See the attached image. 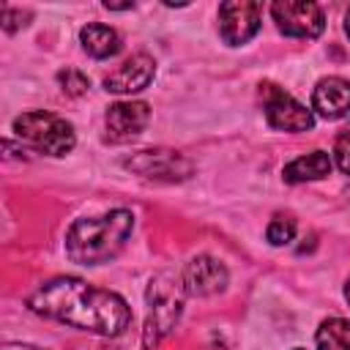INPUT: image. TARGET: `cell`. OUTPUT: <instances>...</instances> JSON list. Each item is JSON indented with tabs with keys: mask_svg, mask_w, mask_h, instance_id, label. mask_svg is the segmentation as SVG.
I'll return each mask as SVG.
<instances>
[{
	"mask_svg": "<svg viewBox=\"0 0 350 350\" xmlns=\"http://www.w3.org/2000/svg\"><path fill=\"white\" fill-rule=\"evenodd\" d=\"M317 350H350V320L345 317H328L320 323L314 334Z\"/></svg>",
	"mask_w": 350,
	"mask_h": 350,
	"instance_id": "obj_15",
	"label": "cell"
},
{
	"mask_svg": "<svg viewBox=\"0 0 350 350\" xmlns=\"http://www.w3.org/2000/svg\"><path fill=\"white\" fill-rule=\"evenodd\" d=\"M262 5L254 0H227L219 5V36L230 46L252 41L260 30Z\"/></svg>",
	"mask_w": 350,
	"mask_h": 350,
	"instance_id": "obj_8",
	"label": "cell"
},
{
	"mask_svg": "<svg viewBox=\"0 0 350 350\" xmlns=\"http://www.w3.org/2000/svg\"><path fill=\"white\" fill-rule=\"evenodd\" d=\"M57 82H60V90H63L66 96H71V98L85 96L88 88H90V79H88L82 71H77V68H66V71H60V74H57Z\"/></svg>",
	"mask_w": 350,
	"mask_h": 350,
	"instance_id": "obj_17",
	"label": "cell"
},
{
	"mask_svg": "<svg viewBox=\"0 0 350 350\" xmlns=\"http://www.w3.org/2000/svg\"><path fill=\"white\" fill-rule=\"evenodd\" d=\"M345 298H347V304H350V279L345 282Z\"/></svg>",
	"mask_w": 350,
	"mask_h": 350,
	"instance_id": "obj_22",
	"label": "cell"
},
{
	"mask_svg": "<svg viewBox=\"0 0 350 350\" xmlns=\"http://www.w3.org/2000/svg\"><path fill=\"white\" fill-rule=\"evenodd\" d=\"M331 167H334V161H331V156H328L325 150H312V153H306V156L293 159V161L282 170V178H284L287 183L320 180V178H325V175L331 172Z\"/></svg>",
	"mask_w": 350,
	"mask_h": 350,
	"instance_id": "obj_13",
	"label": "cell"
},
{
	"mask_svg": "<svg viewBox=\"0 0 350 350\" xmlns=\"http://www.w3.org/2000/svg\"><path fill=\"white\" fill-rule=\"evenodd\" d=\"M312 109L325 118L336 120L350 112V82L342 77H323L312 90Z\"/></svg>",
	"mask_w": 350,
	"mask_h": 350,
	"instance_id": "obj_12",
	"label": "cell"
},
{
	"mask_svg": "<svg viewBox=\"0 0 350 350\" xmlns=\"http://www.w3.org/2000/svg\"><path fill=\"white\" fill-rule=\"evenodd\" d=\"M148 120H150V107L145 101H115L104 115L107 137L112 142H126L142 134Z\"/></svg>",
	"mask_w": 350,
	"mask_h": 350,
	"instance_id": "obj_11",
	"label": "cell"
},
{
	"mask_svg": "<svg viewBox=\"0 0 350 350\" xmlns=\"http://www.w3.org/2000/svg\"><path fill=\"white\" fill-rule=\"evenodd\" d=\"M180 282H183L186 295L208 298V295H216V293H221L227 287L230 273H227L224 262H219L216 257L200 254V257L186 262V268L180 273Z\"/></svg>",
	"mask_w": 350,
	"mask_h": 350,
	"instance_id": "obj_9",
	"label": "cell"
},
{
	"mask_svg": "<svg viewBox=\"0 0 350 350\" xmlns=\"http://www.w3.org/2000/svg\"><path fill=\"white\" fill-rule=\"evenodd\" d=\"M262 88V112L271 129L276 131H309L314 126V112L306 109L301 101H295L290 93H284L279 85H260Z\"/></svg>",
	"mask_w": 350,
	"mask_h": 350,
	"instance_id": "obj_5",
	"label": "cell"
},
{
	"mask_svg": "<svg viewBox=\"0 0 350 350\" xmlns=\"http://www.w3.org/2000/svg\"><path fill=\"white\" fill-rule=\"evenodd\" d=\"M126 170H131L134 175L145 178V180H161V183H178L186 180L191 175V161L178 153V150H167V148H153V150H139L131 159L123 161Z\"/></svg>",
	"mask_w": 350,
	"mask_h": 350,
	"instance_id": "obj_6",
	"label": "cell"
},
{
	"mask_svg": "<svg viewBox=\"0 0 350 350\" xmlns=\"http://www.w3.org/2000/svg\"><path fill=\"white\" fill-rule=\"evenodd\" d=\"M271 16L279 33L290 38H317L325 27L323 8L309 0H276L271 5Z\"/></svg>",
	"mask_w": 350,
	"mask_h": 350,
	"instance_id": "obj_7",
	"label": "cell"
},
{
	"mask_svg": "<svg viewBox=\"0 0 350 350\" xmlns=\"http://www.w3.org/2000/svg\"><path fill=\"white\" fill-rule=\"evenodd\" d=\"M3 350H41V347H33V345H16V342H11V345H5Z\"/></svg>",
	"mask_w": 350,
	"mask_h": 350,
	"instance_id": "obj_20",
	"label": "cell"
},
{
	"mask_svg": "<svg viewBox=\"0 0 350 350\" xmlns=\"http://www.w3.org/2000/svg\"><path fill=\"white\" fill-rule=\"evenodd\" d=\"M183 282L175 279L172 273H159L150 279L145 301H148V314H145V325H142V345L145 350H153L156 345H161L172 328L178 325L180 314H183Z\"/></svg>",
	"mask_w": 350,
	"mask_h": 350,
	"instance_id": "obj_3",
	"label": "cell"
},
{
	"mask_svg": "<svg viewBox=\"0 0 350 350\" xmlns=\"http://www.w3.org/2000/svg\"><path fill=\"white\" fill-rule=\"evenodd\" d=\"M334 161L345 175H350V120L339 129V134L334 139Z\"/></svg>",
	"mask_w": 350,
	"mask_h": 350,
	"instance_id": "obj_18",
	"label": "cell"
},
{
	"mask_svg": "<svg viewBox=\"0 0 350 350\" xmlns=\"http://www.w3.org/2000/svg\"><path fill=\"white\" fill-rule=\"evenodd\" d=\"M293 350H304V347H293Z\"/></svg>",
	"mask_w": 350,
	"mask_h": 350,
	"instance_id": "obj_23",
	"label": "cell"
},
{
	"mask_svg": "<svg viewBox=\"0 0 350 350\" xmlns=\"http://www.w3.org/2000/svg\"><path fill=\"white\" fill-rule=\"evenodd\" d=\"M25 19H30L27 11H22V8H11V5L3 8V30H5V33H16L19 27H25V25H27Z\"/></svg>",
	"mask_w": 350,
	"mask_h": 350,
	"instance_id": "obj_19",
	"label": "cell"
},
{
	"mask_svg": "<svg viewBox=\"0 0 350 350\" xmlns=\"http://www.w3.org/2000/svg\"><path fill=\"white\" fill-rule=\"evenodd\" d=\"M79 44L96 60H104V57H112V55L120 52V36H118V30L109 27V25H98V22L85 25L79 30Z\"/></svg>",
	"mask_w": 350,
	"mask_h": 350,
	"instance_id": "obj_14",
	"label": "cell"
},
{
	"mask_svg": "<svg viewBox=\"0 0 350 350\" xmlns=\"http://www.w3.org/2000/svg\"><path fill=\"white\" fill-rule=\"evenodd\" d=\"M345 30H347V36H350V8H347V14H345Z\"/></svg>",
	"mask_w": 350,
	"mask_h": 350,
	"instance_id": "obj_21",
	"label": "cell"
},
{
	"mask_svg": "<svg viewBox=\"0 0 350 350\" xmlns=\"http://www.w3.org/2000/svg\"><path fill=\"white\" fill-rule=\"evenodd\" d=\"M134 232V213L126 208L82 216L66 232V254L77 265H104L120 254Z\"/></svg>",
	"mask_w": 350,
	"mask_h": 350,
	"instance_id": "obj_2",
	"label": "cell"
},
{
	"mask_svg": "<svg viewBox=\"0 0 350 350\" xmlns=\"http://www.w3.org/2000/svg\"><path fill=\"white\" fill-rule=\"evenodd\" d=\"M156 74V63L150 55L137 52L129 60H123L112 74L104 77V90L118 93V96H129V93H139L153 82Z\"/></svg>",
	"mask_w": 350,
	"mask_h": 350,
	"instance_id": "obj_10",
	"label": "cell"
},
{
	"mask_svg": "<svg viewBox=\"0 0 350 350\" xmlns=\"http://www.w3.org/2000/svg\"><path fill=\"white\" fill-rule=\"evenodd\" d=\"M295 219L290 213H276L271 221H268V230H265V238L271 246H287L293 238H295Z\"/></svg>",
	"mask_w": 350,
	"mask_h": 350,
	"instance_id": "obj_16",
	"label": "cell"
},
{
	"mask_svg": "<svg viewBox=\"0 0 350 350\" xmlns=\"http://www.w3.org/2000/svg\"><path fill=\"white\" fill-rule=\"evenodd\" d=\"M14 134L30 145L38 153L46 156H66L74 150V126L46 109H33V112H22L19 118H14Z\"/></svg>",
	"mask_w": 350,
	"mask_h": 350,
	"instance_id": "obj_4",
	"label": "cell"
},
{
	"mask_svg": "<svg viewBox=\"0 0 350 350\" xmlns=\"http://www.w3.org/2000/svg\"><path fill=\"white\" fill-rule=\"evenodd\" d=\"M30 312L98 336H120L131 323V306L112 290L79 276H55L27 295Z\"/></svg>",
	"mask_w": 350,
	"mask_h": 350,
	"instance_id": "obj_1",
	"label": "cell"
}]
</instances>
